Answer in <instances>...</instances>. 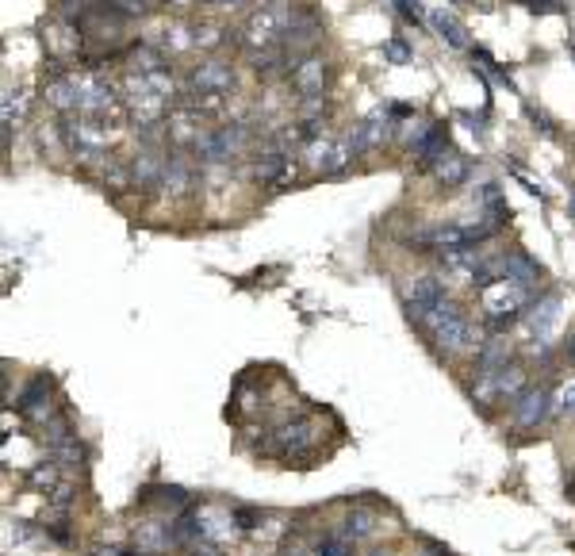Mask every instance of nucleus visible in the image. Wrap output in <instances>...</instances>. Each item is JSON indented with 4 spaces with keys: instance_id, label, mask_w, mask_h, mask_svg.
<instances>
[{
    "instance_id": "obj_24",
    "label": "nucleus",
    "mask_w": 575,
    "mask_h": 556,
    "mask_svg": "<svg viewBox=\"0 0 575 556\" xmlns=\"http://www.w3.org/2000/svg\"><path fill=\"white\" fill-rule=\"evenodd\" d=\"M314 446V426L311 422H292L280 430V453H304Z\"/></svg>"
},
{
    "instance_id": "obj_2",
    "label": "nucleus",
    "mask_w": 575,
    "mask_h": 556,
    "mask_svg": "<svg viewBox=\"0 0 575 556\" xmlns=\"http://www.w3.org/2000/svg\"><path fill=\"white\" fill-rule=\"evenodd\" d=\"M288 27H292V12L284 8V0H277V4H261L246 20V27H242V47H246L250 54L272 50V47H280Z\"/></svg>"
},
{
    "instance_id": "obj_26",
    "label": "nucleus",
    "mask_w": 575,
    "mask_h": 556,
    "mask_svg": "<svg viewBox=\"0 0 575 556\" xmlns=\"http://www.w3.org/2000/svg\"><path fill=\"white\" fill-rule=\"evenodd\" d=\"M476 365L480 373H495V368L507 365V341H483L476 349Z\"/></svg>"
},
{
    "instance_id": "obj_34",
    "label": "nucleus",
    "mask_w": 575,
    "mask_h": 556,
    "mask_svg": "<svg viewBox=\"0 0 575 556\" xmlns=\"http://www.w3.org/2000/svg\"><path fill=\"white\" fill-rule=\"evenodd\" d=\"M464 4H468V8H476V12H495L491 0H464Z\"/></svg>"
},
{
    "instance_id": "obj_27",
    "label": "nucleus",
    "mask_w": 575,
    "mask_h": 556,
    "mask_svg": "<svg viewBox=\"0 0 575 556\" xmlns=\"http://www.w3.org/2000/svg\"><path fill=\"white\" fill-rule=\"evenodd\" d=\"M288 62V54L284 47H272V50H261V54H253V74L257 77H272V74H280Z\"/></svg>"
},
{
    "instance_id": "obj_12",
    "label": "nucleus",
    "mask_w": 575,
    "mask_h": 556,
    "mask_svg": "<svg viewBox=\"0 0 575 556\" xmlns=\"http://www.w3.org/2000/svg\"><path fill=\"white\" fill-rule=\"evenodd\" d=\"M165 162L169 158H162L154 146H142L131 158V189H162Z\"/></svg>"
},
{
    "instance_id": "obj_8",
    "label": "nucleus",
    "mask_w": 575,
    "mask_h": 556,
    "mask_svg": "<svg viewBox=\"0 0 575 556\" xmlns=\"http://www.w3.org/2000/svg\"><path fill=\"white\" fill-rule=\"evenodd\" d=\"M204 123H199V108H172L165 119V138L181 150H196L204 138Z\"/></svg>"
},
{
    "instance_id": "obj_7",
    "label": "nucleus",
    "mask_w": 575,
    "mask_h": 556,
    "mask_svg": "<svg viewBox=\"0 0 575 556\" xmlns=\"http://www.w3.org/2000/svg\"><path fill=\"white\" fill-rule=\"evenodd\" d=\"M445 280L438 277H414V284L407 288V315L414 322H426L429 319V311H438L445 304Z\"/></svg>"
},
{
    "instance_id": "obj_31",
    "label": "nucleus",
    "mask_w": 575,
    "mask_h": 556,
    "mask_svg": "<svg viewBox=\"0 0 575 556\" xmlns=\"http://www.w3.org/2000/svg\"><path fill=\"white\" fill-rule=\"evenodd\" d=\"M560 410H564V415H575V380H568L564 388H560Z\"/></svg>"
},
{
    "instance_id": "obj_4",
    "label": "nucleus",
    "mask_w": 575,
    "mask_h": 556,
    "mask_svg": "<svg viewBox=\"0 0 575 556\" xmlns=\"http://www.w3.org/2000/svg\"><path fill=\"white\" fill-rule=\"evenodd\" d=\"M189 89L196 96V104H219V100L234 89V69L219 58H208L189 74Z\"/></svg>"
},
{
    "instance_id": "obj_19",
    "label": "nucleus",
    "mask_w": 575,
    "mask_h": 556,
    "mask_svg": "<svg viewBox=\"0 0 575 556\" xmlns=\"http://www.w3.org/2000/svg\"><path fill=\"white\" fill-rule=\"evenodd\" d=\"M429 23H434V31L449 42V47H456V50H468V31H464V23H460L453 12H445V8H438L434 16H429Z\"/></svg>"
},
{
    "instance_id": "obj_25",
    "label": "nucleus",
    "mask_w": 575,
    "mask_h": 556,
    "mask_svg": "<svg viewBox=\"0 0 575 556\" xmlns=\"http://www.w3.org/2000/svg\"><path fill=\"white\" fill-rule=\"evenodd\" d=\"M341 534L349 541H365V537L376 534V518H372L368 510H353V515L341 522Z\"/></svg>"
},
{
    "instance_id": "obj_28",
    "label": "nucleus",
    "mask_w": 575,
    "mask_h": 556,
    "mask_svg": "<svg viewBox=\"0 0 575 556\" xmlns=\"http://www.w3.org/2000/svg\"><path fill=\"white\" fill-rule=\"evenodd\" d=\"M353 545L357 541H349L345 534H326L314 541V556H353Z\"/></svg>"
},
{
    "instance_id": "obj_13",
    "label": "nucleus",
    "mask_w": 575,
    "mask_h": 556,
    "mask_svg": "<svg viewBox=\"0 0 575 556\" xmlns=\"http://www.w3.org/2000/svg\"><path fill=\"white\" fill-rule=\"evenodd\" d=\"M499 277H502V284H514V288L529 292L541 277V265L529 261L526 253H507V258H499Z\"/></svg>"
},
{
    "instance_id": "obj_18",
    "label": "nucleus",
    "mask_w": 575,
    "mask_h": 556,
    "mask_svg": "<svg viewBox=\"0 0 575 556\" xmlns=\"http://www.w3.org/2000/svg\"><path fill=\"white\" fill-rule=\"evenodd\" d=\"M411 150H414V158H422L426 165H434L441 154H449V131L438 123V127H426V131L411 142Z\"/></svg>"
},
{
    "instance_id": "obj_23",
    "label": "nucleus",
    "mask_w": 575,
    "mask_h": 556,
    "mask_svg": "<svg viewBox=\"0 0 575 556\" xmlns=\"http://www.w3.org/2000/svg\"><path fill=\"white\" fill-rule=\"evenodd\" d=\"M47 42H50L54 54H77V47H81V27H74V23H50V27H47Z\"/></svg>"
},
{
    "instance_id": "obj_35",
    "label": "nucleus",
    "mask_w": 575,
    "mask_h": 556,
    "mask_svg": "<svg viewBox=\"0 0 575 556\" xmlns=\"http://www.w3.org/2000/svg\"><path fill=\"white\" fill-rule=\"evenodd\" d=\"M568 357H571V361H575V338H571V341H568Z\"/></svg>"
},
{
    "instance_id": "obj_22",
    "label": "nucleus",
    "mask_w": 575,
    "mask_h": 556,
    "mask_svg": "<svg viewBox=\"0 0 575 556\" xmlns=\"http://www.w3.org/2000/svg\"><path fill=\"white\" fill-rule=\"evenodd\" d=\"M253 177L261 184H284L288 177H292V165H288L284 154H265V158L253 165Z\"/></svg>"
},
{
    "instance_id": "obj_37",
    "label": "nucleus",
    "mask_w": 575,
    "mask_h": 556,
    "mask_svg": "<svg viewBox=\"0 0 575 556\" xmlns=\"http://www.w3.org/2000/svg\"><path fill=\"white\" fill-rule=\"evenodd\" d=\"M571 204H575V199H571Z\"/></svg>"
},
{
    "instance_id": "obj_6",
    "label": "nucleus",
    "mask_w": 575,
    "mask_h": 556,
    "mask_svg": "<svg viewBox=\"0 0 575 556\" xmlns=\"http://www.w3.org/2000/svg\"><path fill=\"white\" fill-rule=\"evenodd\" d=\"M246 146V127H238V123H230V127H211V131L199 138V162H230L234 154Z\"/></svg>"
},
{
    "instance_id": "obj_9",
    "label": "nucleus",
    "mask_w": 575,
    "mask_h": 556,
    "mask_svg": "<svg viewBox=\"0 0 575 556\" xmlns=\"http://www.w3.org/2000/svg\"><path fill=\"white\" fill-rule=\"evenodd\" d=\"M349 158H353L349 146H345V142H334V138H311V146H307V165L323 177L341 173Z\"/></svg>"
},
{
    "instance_id": "obj_1",
    "label": "nucleus",
    "mask_w": 575,
    "mask_h": 556,
    "mask_svg": "<svg viewBox=\"0 0 575 556\" xmlns=\"http://www.w3.org/2000/svg\"><path fill=\"white\" fill-rule=\"evenodd\" d=\"M429 334H434V341L441 349H449V353H468V349H480V334H476V326H472V319L460 311L456 304H445L438 311H429V319L422 322Z\"/></svg>"
},
{
    "instance_id": "obj_32",
    "label": "nucleus",
    "mask_w": 575,
    "mask_h": 556,
    "mask_svg": "<svg viewBox=\"0 0 575 556\" xmlns=\"http://www.w3.org/2000/svg\"><path fill=\"white\" fill-rule=\"evenodd\" d=\"M234 522H238V530H253V522H257V510H246V507H238V510H234Z\"/></svg>"
},
{
    "instance_id": "obj_10",
    "label": "nucleus",
    "mask_w": 575,
    "mask_h": 556,
    "mask_svg": "<svg viewBox=\"0 0 575 556\" xmlns=\"http://www.w3.org/2000/svg\"><path fill=\"white\" fill-rule=\"evenodd\" d=\"M549 403H553V392L549 388H526L518 395L514 403V426H522V430H534L549 419Z\"/></svg>"
},
{
    "instance_id": "obj_30",
    "label": "nucleus",
    "mask_w": 575,
    "mask_h": 556,
    "mask_svg": "<svg viewBox=\"0 0 575 556\" xmlns=\"http://www.w3.org/2000/svg\"><path fill=\"white\" fill-rule=\"evenodd\" d=\"M392 4L399 8V16H402V20L422 23V0H392Z\"/></svg>"
},
{
    "instance_id": "obj_15",
    "label": "nucleus",
    "mask_w": 575,
    "mask_h": 556,
    "mask_svg": "<svg viewBox=\"0 0 575 556\" xmlns=\"http://www.w3.org/2000/svg\"><path fill=\"white\" fill-rule=\"evenodd\" d=\"M387 135H392V123L387 119H365V123H357L349 131L345 146H349V154L357 158V154H368V150H376L380 142H387Z\"/></svg>"
},
{
    "instance_id": "obj_21",
    "label": "nucleus",
    "mask_w": 575,
    "mask_h": 556,
    "mask_svg": "<svg viewBox=\"0 0 575 556\" xmlns=\"http://www.w3.org/2000/svg\"><path fill=\"white\" fill-rule=\"evenodd\" d=\"M23 111H27V93L23 89H4V100H0V116H4V142H8V135L20 127V119H23Z\"/></svg>"
},
{
    "instance_id": "obj_14",
    "label": "nucleus",
    "mask_w": 575,
    "mask_h": 556,
    "mask_svg": "<svg viewBox=\"0 0 575 556\" xmlns=\"http://www.w3.org/2000/svg\"><path fill=\"white\" fill-rule=\"evenodd\" d=\"M560 307H564V299L560 296H541L534 307H529V334H534L537 341H549V334L556 331L560 322Z\"/></svg>"
},
{
    "instance_id": "obj_33",
    "label": "nucleus",
    "mask_w": 575,
    "mask_h": 556,
    "mask_svg": "<svg viewBox=\"0 0 575 556\" xmlns=\"http://www.w3.org/2000/svg\"><path fill=\"white\" fill-rule=\"evenodd\" d=\"M208 4L211 8H246L250 0H208Z\"/></svg>"
},
{
    "instance_id": "obj_5",
    "label": "nucleus",
    "mask_w": 575,
    "mask_h": 556,
    "mask_svg": "<svg viewBox=\"0 0 575 556\" xmlns=\"http://www.w3.org/2000/svg\"><path fill=\"white\" fill-rule=\"evenodd\" d=\"M483 311H487V322H491V331H510V326L522 319V304L529 299L526 288H514V284H499V288H487L483 292Z\"/></svg>"
},
{
    "instance_id": "obj_36",
    "label": "nucleus",
    "mask_w": 575,
    "mask_h": 556,
    "mask_svg": "<svg viewBox=\"0 0 575 556\" xmlns=\"http://www.w3.org/2000/svg\"><path fill=\"white\" fill-rule=\"evenodd\" d=\"M372 556H392V552H372Z\"/></svg>"
},
{
    "instance_id": "obj_11",
    "label": "nucleus",
    "mask_w": 575,
    "mask_h": 556,
    "mask_svg": "<svg viewBox=\"0 0 575 556\" xmlns=\"http://www.w3.org/2000/svg\"><path fill=\"white\" fill-rule=\"evenodd\" d=\"M326 81H330V66H326L323 58H314V54H307L304 62H296V66H292V84H296V93H299V96H307V100L323 96Z\"/></svg>"
},
{
    "instance_id": "obj_16",
    "label": "nucleus",
    "mask_w": 575,
    "mask_h": 556,
    "mask_svg": "<svg viewBox=\"0 0 575 556\" xmlns=\"http://www.w3.org/2000/svg\"><path fill=\"white\" fill-rule=\"evenodd\" d=\"M20 410H23L27 419H35V422H47V419H50V380H47V376H35V380L23 388Z\"/></svg>"
},
{
    "instance_id": "obj_20",
    "label": "nucleus",
    "mask_w": 575,
    "mask_h": 556,
    "mask_svg": "<svg viewBox=\"0 0 575 556\" xmlns=\"http://www.w3.org/2000/svg\"><path fill=\"white\" fill-rule=\"evenodd\" d=\"M434 177L445 184V189H456V184L468 181V158H460V154H441V158L434 162Z\"/></svg>"
},
{
    "instance_id": "obj_17",
    "label": "nucleus",
    "mask_w": 575,
    "mask_h": 556,
    "mask_svg": "<svg viewBox=\"0 0 575 556\" xmlns=\"http://www.w3.org/2000/svg\"><path fill=\"white\" fill-rule=\"evenodd\" d=\"M192 184H196V169H192V162H184L181 154H172V158L165 162L162 189H165L169 196H189V192H192Z\"/></svg>"
},
{
    "instance_id": "obj_3",
    "label": "nucleus",
    "mask_w": 575,
    "mask_h": 556,
    "mask_svg": "<svg viewBox=\"0 0 575 556\" xmlns=\"http://www.w3.org/2000/svg\"><path fill=\"white\" fill-rule=\"evenodd\" d=\"M62 138H66V150L77 154L81 162H100V158H108L111 127H108L104 119L66 116V123H62Z\"/></svg>"
},
{
    "instance_id": "obj_29",
    "label": "nucleus",
    "mask_w": 575,
    "mask_h": 556,
    "mask_svg": "<svg viewBox=\"0 0 575 556\" xmlns=\"http://www.w3.org/2000/svg\"><path fill=\"white\" fill-rule=\"evenodd\" d=\"M384 58L395 62V66H407V62H411V47H407L402 39H387V42H384Z\"/></svg>"
}]
</instances>
